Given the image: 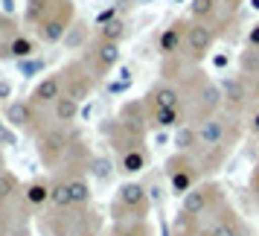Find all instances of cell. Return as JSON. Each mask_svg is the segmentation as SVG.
I'll use <instances>...</instances> for the list:
<instances>
[{"mask_svg":"<svg viewBox=\"0 0 259 236\" xmlns=\"http://www.w3.org/2000/svg\"><path fill=\"white\" fill-rule=\"evenodd\" d=\"M192 21H184V18H178L172 24L166 26L163 32L157 35V53L163 56V59H175L184 53V41H187V29Z\"/></svg>","mask_w":259,"mask_h":236,"instance_id":"cell-13","label":"cell"},{"mask_svg":"<svg viewBox=\"0 0 259 236\" xmlns=\"http://www.w3.org/2000/svg\"><path fill=\"white\" fill-rule=\"evenodd\" d=\"M152 210V199H149V189L143 187L140 181H125L117 189V201H114V213H122L119 219H128V222H143Z\"/></svg>","mask_w":259,"mask_h":236,"instance_id":"cell-5","label":"cell"},{"mask_svg":"<svg viewBox=\"0 0 259 236\" xmlns=\"http://www.w3.org/2000/svg\"><path fill=\"white\" fill-rule=\"evenodd\" d=\"M189 18L195 24H212L219 18V0H189Z\"/></svg>","mask_w":259,"mask_h":236,"instance_id":"cell-19","label":"cell"},{"mask_svg":"<svg viewBox=\"0 0 259 236\" xmlns=\"http://www.w3.org/2000/svg\"><path fill=\"white\" fill-rule=\"evenodd\" d=\"M79 114H82V108H79V102L70 99V96H61L59 102L53 105V117H56L59 126H70V123H76Z\"/></svg>","mask_w":259,"mask_h":236,"instance_id":"cell-21","label":"cell"},{"mask_svg":"<svg viewBox=\"0 0 259 236\" xmlns=\"http://www.w3.org/2000/svg\"><path fill=\"white\" fill-rule=\"evenodd\" d=\"M149 164V158H146V149L137 146V149H128V152L119 154V172H125V175H137L143 172Z\"/></svg>","mask_w":259,"mask_h":236,"instance_id":"cell-20","label":"cell"},{"mask_svg":"<svg viewBox=\"0 0 259 236\" xmlns=\"http://www.w3.org/2000/svg\"><path fill=\"white\" fill-rule=\"evenodd\" d=\"M88 32H91V29H88V24H84V21H76V24L67 29V35H64V41H61V44H64L67 50H82L84 44H88Z\"/></svg>","mask_w":259,"mask_h":236,"instance_id":"cell-25","label":"cell"},{"mask_svg":"<svg viewBox=\"0 0 259 236\" xmlns=\"http://www.w3.org/2000/svg\"><path fill=\"white\" fill-rule=\"evenodd\" d=\"M32 56H35V41L29 35H24V32H15L9 38V59L24 61V59H32Z\"/></svg>","mask_w":259,"mask_h":236,"instance_id":"cell-22","label":"cell"},{"mask_svg":"<svg viewBox=\"0 0 259 236\" xmlns=\"http://www.w3.org/2000/svg\"><path fill=\"white\" fill-rule=\"evenodd\" d=\"M242 236H250V227H245V230H242Z\"/></svg>","mask_w":259,"mask_h":236,"instance_id":"cell-43","label":"cell"},{"mask_svg":"<svg viewBox=\"0 0 259 236\" xmlns=\"http://www.w3.org/2000/svg\"><path fill=\"white\" fill-rule=\"evenodd\" d=\"M250 199L259 207V161L253 164V172H250Z\"/></svg>","mask_w":259,"mask_h":236,"instance_id":"cell-35","label":"cell"},{"mask_svg":"<svg viewBox=\"0 0 259 236\" xmlns=\"http://www.w3.org/2000/svg\"><path fill=\"white\" fill-rule=\"evenodd\" d=\"M0 99H12V82L0 79Z\"/></svg>","mask_w":259,"mask_h":236,"instance_id":"cell-39","label":"cell"},{"mask_svg":"<svg viewBox=\"0 0 259 236\" xmlns=\"http://www.w3.org/2000/svg\"><path fill=\"white\" fill-rule=\"evenodd\" d=\"M239 129H242L239 120H236L233 114H227V111L198 123V126H195V131H198V152H210V149H219V146L233 149L236 140H239Z\"/></svg>","mask_w":259,"mask_h":236,"instance_id":"cell-3","label":"cell"},{"mask_svg":"<svg viewBox=\"0 0 259 236\" xmlns=\"http://www.w3.org/2000/svg\"><path fill=\"white\" fill-rule=\"evenodd\" d=\"M175 149L184 154L198 152V131H195V126H181L175 131Z\"/></svg>","mask_w":259,"mask_h":236,"instance_id":"cell-23","label":"cell"},{"mask_svg":"<svg viewBox=\"0 0 259 236\" xmlns=\"http://www.w3.org/2000/svg\"><path fill=\"white\" fill-rule=\"evenodd\" d=\"M15 131L9 129V123H0V149H9V146H15Z\"/></svg>","mask_w":259,"mask_h":236,"instance_id":"cell-33","label":"cell"},{"mask_svg":"<svg viewBox=\"0 0 259 236\" xmlns=\"http://www.w3.org/2000/svg\"><path fill=\"white\" fill-rule=\"evenodd\" d=\"M73 24H76V6H73V0H59V6L35 26V35L41 44H61Z\"/></svg>","mask_w":259,"mask_h":236,"instance_id":"cell-6","label":"cell"},{"mask_svg":"<svg viewBox=\"0 0 259 236\" xmlns=\"http://www.w3.org/2000/svg\"><path fill=\"white\" fill-rule=\"evenodd\" d=\"M247 131L253 134V137H259V108L250 114V123H247Z\"/></svg>","mask_w":259,"mask_h":236,"instance_id":"cell-38","label":"cell"},{"mask_svg":"<svg viewBox=\"0 0 259 236\" xmlns=\"http://www.w3.org/2000/svg\"><path fill=\"white\" fill-rule=\"evenodd\" d=\"M3 117L15 129H32L35 126V105L29 99H12L3 108Z\"/></svg>","mask_w":259,"mask_h":236,"instance_id":"cell-16","label":"cell"},{"mask_svg":"<svg viewBox=\"0 0 259 236\" xmlns=\"http://www.w3.org/2000/svg\"><path fill=\"white\" fill-rule=\"evenodd\" d=\"M247 47L250 50H259V21L250 29H247Z\"/></svg>","mask_w":259,"mask_h":236,"instance_id":"cell-37","label":"cell"},{"mask_svg":"<svg viewBox=\"0 0 259 236\" xmlns=\"http://www.w3.org/2000/svg\"><path fill=\"white\" fill-rule=\"evenodd\" d=\"M50 201H53V204H56L59 210H70L73 201H70V189H67V181H56V184H53Z\"/></svg>","mask_w":259,"mask_h":236,"instance_id":"cell-30","label":"cell"},{"mask_svg":"<svg viewBox=\"0 0 259 236\" xmlns=\"http://www.w3.org/2000/svg\"><path fill=\"white\" fill-rule=\"evenodd\" d=\"M149 123L154 129H181L187 117H184V108H157V111H149Z\"/></svg>","mask_w":259,"mask_h":236,"instance_id":"cell-17","label":"cell"},{"mask_svg":"<svg viewBox=\"0 0 259 236\" xmlns=\"http://www.w3.org/2000/svg\"><path fill=\"white\" fill-rule=\"evenodd\" d=\"M119 61H122V50H119V44L96 38L94 44H91V53H88L84 64H91V73L99 79V76H105V73L114 70Z\"/></svg>","mask_w":259,"mask_h":236,"instance_id":"cell-11","label":"cell"},{"mask_svg":"<svg viewBox=\"0 0 259 236\" xmlns=\"http://www.w3.org/2000/svg\"><path fill=\"white\" fill-rule=\"evenodd\" d=\"M18 70L24 73V76H35V73L44 70V59H24V61H18Z\"/></svg>","mask_w":259,"mask_h":236,"instance_id":"cell-32","label":"cell"},{"mask_svg":"<svg viewBox=\"0 0 259 236\" xmlns=\"http://www.w3.org/2000/svg\"><path fill=\"white\" fill-rule=\"evenodd\" d=\"M250 6H253V9L259 12V0H250Z\"/></svg>","mask_w":259,"mask_h":236,"instance_id":"cell-42","label":"cell"},{"mask_svg":"<svg viewBox=\"0 0 259 236\" xmlns=\"http://www.w3.org/2000/svg\"><path fill=\"white\" fill-rule=\"evenodd\" d=\"M50 192H53V184H47V181H32L29 187H26V201L32 204V207H41V204H47L50 201Z\"/></svg>","mask_w":259,"mask_h":236,"instance_id":"cell-27","label":"cell"},{"mask_svg":"<svg viewBox=\"0 0 259 236\" xmlns=\"http://www.w3.org/2000/svg\"><path fill=\"white\" fill-rule=\"evenodd\" d=\"M59 6V0H26V6H24V21L29 26H38L44 18H47L53 9Z\"/></svg>","mask_w":259,"mask_h":236,"instance_id":"cell-18","label":"cell"},{"mask_svg":"<svg viewBox=\"0 0 259 236\" xmlns=\"http://www.w3.org/2000/svg\"><path fill=\"white\" fill-rule=\"evenodd\" d=\"M146 108L149 111H157V108H181V91H178L172 82H157L146 94Z\"/></svg>","mask_w":259,"mask_h":236,"instance_id":"cell-15","label":"cell"},{"mask_svg":"<svg viewBox=\"0 0 259 236\" xmlns=\"http://www.w3.org/2000/svg\"><path fill=\"white\" fill-rule=\"evenodd\" d=\"M125 35H128V26H125L122 18H114L111 24L99 26V32H96V38H102V41H114V44H119Z\"/></svg>","mask_w":259,"mask_h":236,"instance_id":"cell-26","label":"cell"},{"mask_svg":"<svg viewBox=\"0 0 259 236\" xmlns=\"http://www.w3.org/2000/svg\"><path fill=\"white\" fill-rule=\"evenodd\" d=\"M219 3H222L219 9H224V18H227V21H230V18H236V15H239V9H242V0H219Z\"/></svg>","mask_w":259,"mask_h":236,"instance_id":"cell-34","label":"cell"},{"mask_svg":"<svg viewBox=\"0 0 259 236\" xmlns=\"http://www.w3.org/2000/svg\"><path fill=\"white\" fill-rule=\"evenodd\" d=\"M0 172H3V169H0Z\"/></svg>","mask_w":259,"mask_h":236,"instance_id":"cell-46","label":"cell"},{"mask_svg":"<svg viewBox=\"0 0 259 236\" xmlns=\"http://www.w3.org/2000/svg\"><path fill=\"white\" fill-rule=\"evenodd\" d=\"M247 224L239 219V213L224 201L219 210L204 219V227H201V236H242Z\"/></svg>","mask_w":259,"mask_h":236,"instance_id":"cell-10","label":"cell"},{"mask_svg":"<svg viewBox=\"0 0 259 236\" xmlns=\"http://www.w3.org/2000/svg\"><path fill=\"white\" fill-rule=\"evenodd\" d=\"M224 201H227V199H224V189L219 187L212 178H204L198 187L189 189L187 195L181 199V210H178V213H181L184 219H189V222H198L201 227H204V219H207V216H212V213L219 210Z\"/></svg>","mask_w":259,"mask_h":236,"instance_id":"cell-2","label":"cell"},{"mask_svg":"<svg viewBox=\"0 0 259 236\" xmlns=\"http://www.w3.org/2000/svg\"><path fill=\"white\" fill-rule=\"evenodd\" d=\"M128 85H131V82H122V79H119V82H111V85H108V91H111V94H122V91H128Z\"/></svg>","mask_w":259,"mask_h":236,"instance_id":"cell-40","label":"cell"},{"mask_svg":"<svg viewBox=\"0 0 259 236\" xmlns=\"http://www.w3.org/2000/svg\"><path fill=\"white\" fill-rule=\"evenodd\" d=\"M215 38H219V29L212 24H195L192 21L187 29V41H184V59L189 64H201L204 59H210Z\"/></svg>","mask_w":259,"mask_h":236,"instance_id":"cell-7","label":"cell"},{"mask_svg":"<svg viewBox=\"0 0 259 236\" xmlns=\"http://www.w3.org/2000/svg\"><path fill=\"white\" fill-rule=\"evenodd\" d=\"M67 189H70L73 207H84V204L91 201V184H88L84 178H79V175L67 178Z\"/></svg>","mask_w":259,"mask_h":236,"instance_id":"cell-24","label":"cell"},{"mask_svg":"<svg viewBox=\"0 0 259 236\" xmlns=\"http://www.w3.org/2000/svg\"><path fill=\"white\" fill-rule=\"evenodd\" d=\"M15 192H18V178L12 172H0V204H6Z\"/></svg>","mask_w":259,"mask_h":236,"instance_id":"cell-31","label":"cell"},{"mask_svg":"<svg viewBox=\"0 0 259 236\" xmlns=\"http://www.w3.org/2000/svg\"><path fill=\"white\" fill-rule=\"evenodd\" d=\"M61 85H64V96L82 102V99H88L91 91H94L96 76L91 73V67H88L84 61H73V64H67V67L61 70Z\"/></svg>","mask_w":259,"mask_h":236,"instance_id":"cell-9","label":"cell"},{"mask_svg":"<svg viewBox=\"0 0 259 236\" xmlns=\"http://www.w3.org/2000/svg\"><path fill=\"white\" fill-rule=\"evenodd\" d=\"M166 175H169V189H172L175 195H181V199L204 181L195 154H184V152L172 154V158L166 161Z\"/></svg>","mask_w":259,"mask_h":236,"instance_id":"cell-4","label":"cell"},{"mask_svg":"<svg viewBox=\"0 0 259 236\" xmlns=\"http://www.w3.org/2000/svg\"><path fill=\"white\" fill-rule=\"evenodd\" d=\"M184 91H181V108H184V117L189 123H204V120L222 114L224 99H222V88L215 82H210L201 70H195L192 76L184 73Z\"/></svg>","mask_w":259,"mask_h":236,"instance_id":"cell-1","label":"cell"},{"mask_svg":"<svg viewBox=\"0 0 259 236\" xmlns=\"http://www.w3.org/2000/svg\"><path fill=\"white\" fill-rule=\"evenodd\" d=\"M67 146H70V137L61 129H50L38 137V158L44 166H59L67 154Z\"/></svg>","mask_w":259,"mask_h":236,"instance_id":"cell-12","label":"cell"},{"mask_svg":"<svg viewBox=\"0 0 259 236\" xmlns=\"http://www.w3.org/2000/svg\"><path fill=\"white\" fill-rule=\"evenodd\" d=\"M222 99H224V111L239 117L250 102H253V85L247 79L245 73H230L222 79Z\"/></svg>","mask_w":259,"mask_h":236,"instance_id":"cell-8","label":"cell"},{"mask_svg":"<svg viewBox=\"0 0 259 236\" xmlns=\"http://www.w3.org/2000/svg\"><path fill=\"white\" fill-rule=\"evenodd\" d=\"M175 3H181V0H175Z\"/></svg>","mask_w":259,"mask_h":236,"instance_id":"cell-45","label":"cell"},{"mask_svg":"<svg viewBox=\"0 0 259 236\" xmlns=\"http://www.w3.org/2000/svg\"><path fill=\"white\" fill-rule=\"evenodd\" d=\"M212 64H215V67H227V56H215Z\"/></svg>","mask_w":259,"mask_h":236,"instance_id":"cell-41","label":"cell"},{"mask_svg":"<svg viewBox=\"0 0 259 236\" xmlns=\"http://www.w3.org/2000/svg\"><path fill=\"white\" fill-rule=\"evenodd\" d=\"M88 172H91L96 181H108V178L114 175V164H111V158H105V154H94V158L88 161Z\"/></svg>","mask_w":259,"mask_h":236,"instance_id":"cell-28","label":"cell"},{"mask_svg":"<svg viewBox=\"0 0 259 236\" xmlns=\"http://www.w3.org/2000/svg\"><path fill=\"white\" fill-rule=\"evenodd\" d=\"M111 236H154V233H152V227H149V222L143 219V222H119L111 230Z\"/></svg>","mask_w":259,"mask_h":236,"instance_id":"cell-29","label":"cell"},{"mask_svg":"<svg viewBox=\"0 0 259 236\" xmlns=\"http://www.w3.org/2000/svg\"><path fill=\"white\" fill-rule=\"evenodd\" d=\"M84 236H94V233H84Z\"/></svg>","mask_w":259,"mask_h":236,"instance_id":"cell-44","label":"cell"},{"mask_svg":"<svg viewBox=\"0 0 259 236\" xmlns=\"http://www.w3.org/2000/svg\"><path fill=\"white\" fill-rule=\"evenodd\" d=\"M114 18H119L117 6H108V9H102V12L96 15V26H105V24H111Z\"/></svg>","mask_w":259,"mask_h":236,"instance_id":"cell-36","label":"cell"},{"mask_svg":"<svg viewBox=\"0 0 259 236\" xmlns=\"http://www.w3.org/2000/svg\"><path fill=\"white\" fill-rule=\"evenodd\" d=\"M61 96H64V85H61V73H50L44 76L41 82L32 88V96H29V102L32 105H56Z\"/></svg>","mask_w":259,"mask_h":236,"instance_id":"cell-14","label":"cell"}]
</instances>
